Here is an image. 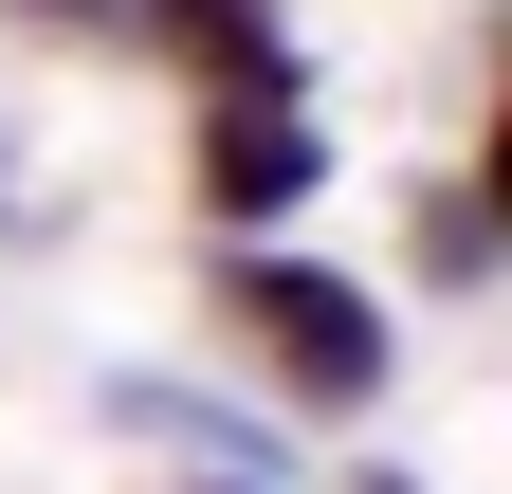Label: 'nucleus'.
I'll return each mask as SVG.
<instances>
[{
  "label": "nucleus",
  "instance_id": "1",
  "mask_svg": "<svg viewBox=\"0 0 512 494\" xmlns=\"http://www.w3.org/2000/svg\"><path fill=\"white\" fill-rule=\"evenodd\" d=\"M202 330H220V348H238L293 421H366L384 385H403V330H384V293H366L348 257H311V238H220Z\"/></svg>",
  "mask_w": 512,
  "mask_h": 494
},
{
  "label": "nucleus",
  "instance_id": "2",
  "mask_svg": "<svg viewBox=\"0 0 512 494\" xmlns=\"http://www.w3.org/2000/svg\"><path fill=\"white\" fill-rule=\"evenodd\" d=\"M183 183H202V238H293V202H330V129L311 92H202L183 110Z\"/></svg>",
  "mask_w": 512,
  "mask_h": 494
},
{
  "label": "nucleus",
  "instance_id": "3",
  "mask_svg": "<svg viewBox=\"0 0 512 494\" xmlns=\"http://www.w3.org/2000/svg\"><path fill=\"white\" fill-rule=\"evenodd\" d=\"M110 37L165 55L183 92H275L293 74V19H275V0H110Z\"/></svg>",
  "mask_w": 512,
  "mask_h": 494
},
{
  "label": "nucleus",
  "instance_id": "4",
  "mask_svg": "<svg viewBox=\"0 0 512 494\" xmlns=\"http://www.w3.org/2000/svg\"><path fill=\"white\" fill-rule=\"evenodd\" d=\"M494 202H512V165H458V183H421L403 202V257L439 293H494Z\"/></svg>",
  "mask_w": 512,
  "mask_h": 494
},
{
  "label": "nucleus",
  "instance_id": "5",
  "mask_svg": "<svg viewBox=\"0 0 512 494\" xmlns=\"http://www.w3.org/2000/svg\"><path fill=\"white\" fill-rule=\"evenodd\" d=\"M19 37H110V0H0Z\"/></svg>",
  "mask_w": 512,
  "mask_h": 494
},
{
  "label": "nucleus",
  "instance_id": "6",
  "mask_svg": "<svg viewBox=\"0 0 512 494\" xmlns=\"http://www.w3.org/2000/svg\"><path fill=\"white\" fill-rule=\"evenodd\" d=\"M348 494H421V476H403V458H366V476H348Z\"/></svg>",
  "mask_w": 512,
  "mask_h": 494
},
{
  "label": "nucleus",
  "instance_id": "7",
  "mask_svg": "<svg viewBox=\"0 0 512 494\" xmlns=\"http://www.w3.org/2000/svg\"><path fill=\"white\" fill-rule=\"evenodd\" d=\"M202 494H238V476H202Z\"/></svg>",
  "mask_w": 512,
  "mask_h": 494
}]
</instances>
